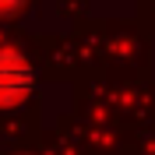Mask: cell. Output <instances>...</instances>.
I'll return each mask as SVG.
<instances>
[{"label": "cell", "mask_w": 155, "mask_h": 155, "mask_svg": "<svg viewBox=\"0 0 155 155\" xmlns=\"http://www.w3.org/2000/svg\"><path fill=\"white\" fill-rule=\"evenodd\" d=\"M25 7V0H0V14H18Z\"/></svg>", "instance_id": "7a4b0ae2"}, {"label": "cell", "mask_w": 155, "mask_h": 155, "mask_svg": "<svg viewBox=\"0 0 155 155\" xmlns=\"http://www.w3.org/2000/svg\"><path fill=\"white\" fill-rule=\"evenodd\" d=\"M35 74L28 60L14 49H0V106H18L32 95Z\"/></svg>", "instance_id": "6da1fadb"}]
</instances>
